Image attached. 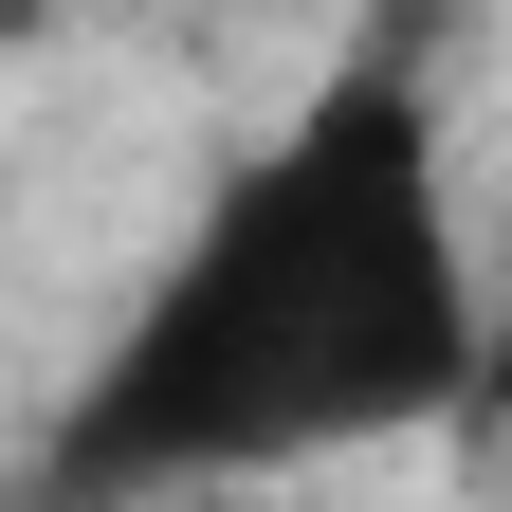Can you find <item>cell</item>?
Returning a JSON list of instances; mask_svg holds the SVG:
<instances>
[{
  "label": "cell",
  "mask_w": 512,
  "mask_h": 512,
  "mask_svg": "<svg viewBox=\"0 0 512 512\" xmlns=\"http://www.w3.org/2000/svg\"><path fill=\"white\" fill-rule=\"evenodd\" d=\"M476 384H494V275L439 202L421 92L366 55L275 147L220 165V202L183 220L147 311L74 384L37 494L128 512V494H202V476H293V458H348V439L476 421Z\"/></svg>",
  "instance_id": "6da1fadb"
},
{
  "label": "cell",
  "mask_w": 512,
  "mask_h": 512,
  "mask_svg": "<svg viewBox=\"0 0 512 512\" xmlns=\"http://www.w3.org/2000/svg\"><path fill=\"white\" fill-rule=\"evenodd\" d=\"M476 421H512V293H494V384H476Z\"/></svg>",
  "instance_id": "7a4b0ae2"
}]
</instances>
